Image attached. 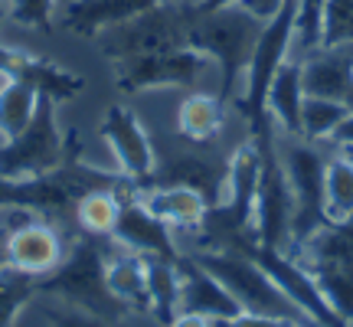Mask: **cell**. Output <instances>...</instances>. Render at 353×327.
Wrapping results in <instances>:
<instances>
[{
	"label": "cell",
	"mask_w": 353,
	"mask_h": 327,
	"mask_svg": "<svg viewBox=\"0 0 353 327\" xmlns=\"http://www.w3.org/2000/svg\"><path fill=\"white\" fill-rule=\"evenodd\" d=\"M200 10V7H196ZM262 20H255L249 10L236 7H219V10H200L190 30V46L210 56V63L219 72V95L232 105L239 95L249 59L255 52V43L262 37Z\"/></svg>",
	"instance_id": "cell-1"
},
{
	"label": "cell",
	"mask_w": 353,
	"mask_h": 327,
	"mask_svg": "<svg viewBox=\"0 0 353 327\" xmlns=\"http://www.w3.org/2000/svg\"><path fill=\"white\" fill-rule=\"evenodd\" d=\"M196 13H200L196 0H161L151 10L138 13V17L95 37L99 52L108 63H125V59H138V56L190 46V30H193Z\"/></svg>",
	"instance_id": "cell-2"
},
{
	"label": "cell",
	"mask_w": 353,
	"mask_h": 327,
	"mask_svg": "<svg viewBox=\"0 0 353 327\" xmlns=\"http://www.w3.org/2000/svg\"><path fill=\"white\" fill-rule=\"evenodd\" d=\"M196 262L232 295V301L242 311H259V315H278L291 321H304L298 308L285 298V291L275 285L252 249H190Z\"/></svg>",
	"instance_id": "cell-3"
},
{
	"label": "cell",
	"mask_w": 353,
	"mask_h": 327,
	"mask_svg": "<svg viewBox=\"0 0 353 327\" xmlns=\"http://www.w3.org/2000/svg\"><path fill=\"white\" fill-rule=\"evenodd\" d=\"M114 66V88L125 95H141V92H157V88H210L216 82L219 92V72L210 63V56H203L193 46H180L170 52H154V56H138Z\"/></svg>",
	"instance_id": "cell-4"
},
{
	"label": "cell",
	"mask_w": 353,
	"mask_h": 327,
	"mask_svg": "<svg viewBox=\"0 0 353 327\" xmlns=\"http://www.w3.org/2000/svg\"><path fill=\"white\" fill-rule=\"evenodd\" d=\"M278 164L285 170L291 193H294V236H291V252L298 249L311 232L327 223L324 216V164L327 151L324 144H311L304 138H285L278 135ZM288 252V255H291Z\"/></svg>",
	"instance_id": "cell-5"
},
{
	"label": "cell",
	"mask_w": 353,
	"mask_h": 327,
	"mask_svg": "<svg viewBox=\"0 0 353 327\" xmlns=\"http://www.w3.org/2000/svg\"><path fill=\"white\" fill-rule=\"evenodd\" d=\"M59 105L39 99L33 121L17 138L0 144V177L7 180H37L50 177L65 164V135L59 128Z\"/></svg>",
	"instance_id": "cell-6"
},
{
	"label": "cell",
	"mask_w": 353,
	"mask_h": 327,
	"mask_svg": "<svg viewBox=\"0 0 353 327\" xmlns=\"http://www.w3.org/2000/svg\"><path fill=\"white\" fill-rule=\"evenodd\" d=\"M99 141L112 157V167L121 177L134 180L141 187H148L157 167V148L151 141V131L141 121V115L125 105V101H112L99 121Z\"/></svg>",
	"instance_id": "cell-7"
},
{
	"label": "cell",
	"mask_w": 353,
	"mask_h": 327,
	"mask_svg": "<svg viewBox=\"0 0 353 327\" xmlns=\"http://www.w3.org/2000/svg\"><path fill=\"white\" fill-rule=\"evenodd\" d=\"M259 144V141H255ZM278 138L272 144H262L265 164H262V180H259V197H255V213H252V236L259 249L272 252H291V236H294V193H291L285 170L278 164L275 151Z\"/></svg>",
	"instance_id": "cell-8"
},
{
	"label": "cell",
	"mask_w": 353,
	"mask_h": 327,
	"mask_svg": "<svg viewBox=\"0 0 353 327\" xmlns=\"http://www.w3.org/2000/svg\"><path fill=\"white\" fill-rule=\"evenodd\" d=\"M69 242L72 236L63 229L59 219L33 213L7 232V265L20 275L43 281L65 262Z\"/></svg>",
	"instance_id": "cell-9"
},
{
	"label": "cell",
	"mask_w": 353,
	"mask_h": 327,
	"mask_svg": "<svg viewBox=\"0 0 353 327\" xmlns=\"http://www.w3.org/2000/svg\"><path fill=\"white\" fill-rule=\"evenodd\" d=\"M187 148H174L164 157L157 154V167H154L151 184H176V187H190L203 193L206 200L219 206L226 197V174H229V157L210 154V144H190Z\"/></svg>",
	"instance_id": "cell-10"
},
{
	"label": "cell",
	"mask_w": 353,
	"mask_h": 327,
	"mask_svg": "<svg viewBox=\"0 0 353 327\" xmlns=\"http://www.w3.org/2000/svg\"><path fill=\"white\" fill-rule=\"evenodd\" d=\"M141 203L151 210L161 223L176 236V242L183 236H200L213 203L203 193L190 187H176V184H148L141 187Z\"/></svg>",
	"instance_id": "cell-11"
},
{
	"label": "cell",
	"mask_w": 353,
	"mask_h": 327,
	"mask_svg": "<svg viewBox=\"0 0 353 327\" xmlns=\"http://www.w3.org/2000/svg\"><path fill=\"white\" fill-rule=\"evenodd\" d=\"M229 125V101L216 88H187L174 108V135L190 144H216Z\"/></svg>",
	"instance_id": "cell-12"
},
{
	"label": "cell",
	"mask_w": 353,
	"mask_h": 327,
	"mask_svg": "<svg viewBox=\"0 0 353 327\" xmlns=\"http://www.w3.org/2000/svg\"><path fill=\"white\" fill-rule=\"evenodd\" d=\"M121 249H131L144 259H180V242L157 216L141 203V197L125 203L121 223L114 229V239Z\"/></svg>",
	"instance_id": "cell-13"
},
{
	"label": "cell",
	"mask_w": 353,
	"mask_h": 327,
	"mask_svg": "<svg viewBox=\"0 0 353 327\" xmlns=\"http://www.w3.org/2000/svg\"><path fill=\"white\" fill-rule=\"evenodd\" d=\"M105 285L128 315H151L148 259L144 255L121 249L118 242L108 239V246H105Z\"/></svg>",
	"instance_id": "cell-14"
},
{
	"label": "cell",
	"mask_w": 353,
	"mask_h": 327,
	"mask_svg": "<svg viewBox=\"0 0 353 327\" xmlns=\"http://www.w3.org/2000/svg\"><path fill=\"white\" fill-rule=\"evenodd\" d=\"M176 265H180V311L203 315V317H210V321H216V324H219V321H229L232 315L242 311L239 304L232 301V295H229L193 255L180 252Z\"/></svg>",
	"instance_id": "cell-15"
},
{
	"label": "cell",
	"mask_w": 353,
	"mask_h": 327,
	"mask_svg": "<svg viewBox=\"0 0 353 327\" xmlns=\"http://www.w3.org/2000/svg\"><path fill=\"white\" fill-rule=\"evenodd\" d=\"M161 0H63L59 23L76 37H101L105 30L151 10Z\"/></svg>",
	"instance_id": "cell-16"
},
{
	"label": "cell",
	"mask_w": 353,
	"mask_h": 327,
	"mask_svg": "<svg viewBox=\"0 0 353 327\" xmlns=\"http://www.w3.org/2000/svg\"><path fill=\"white\" fill-rule=\"evenodd\" d=\"M301 108H304V79L301 59H288L268 86L265 95V115L278 135L301 138Z\"/></svg>",
	"instance_id": "cell-17"
},
{
	"label": "cell",
	"mask_w": 353,
	"mask_h": 327,
	"mask_svg": "<svg viewBox=\"0 0 353 327\" xmlns=\"http://www.w3.org/2000/svg\"><path fill=\"white\" fill-rule=\"evenodd\" d=\"M304 95L343 101L353 88V52L347 50H314L301 56Z\"/></svg>",
	"instance_id": "cell-18"
},
{
	"label": "cell",
	"mask_w": 353,
	"mask_h": 327,
	"mask_svg": "<svg viewBox=\"0 0 353 327\" xmlns=\"http://www.w3.org/2000/svg\"><path fill=\"white\" fill-rule=\"evenodd\" d=\"M324 216L327 223L353 219V157L330 148L324 164Z\"/></svg>",
	"instance_id": "cell-19"
},
{
	"label": "cell",
	"mask_w": 353,
	"mask_h": 327,
	"mask_svg": "<svg viewBox=\"0 0 353 327\" xmlns=\"http://www.w3.org/2000/svg\"><path fill=\"white\" fill-rule=\"evenodd\" d=\"M39 108V92L23 79L10 76L0 86V144L17 138Z\"/></svg>",
	"instance_id": "cell-20"
},
{
	"label": "cell",
	"mask_w": 353,
	"mask_h": 327,
	"mask_svg": "<svg viewBox=\"0 0 353 327\" xmlns=\"http://www.w3.org/2000/svg\"><path fill=\"white\" fill-rule=\"evenodd\" d=\"M350 115V108L337 99H317V95H304L301 108V138L311 144H324L330 148V141L337 135V128L343 125V118Z\"/></svg>",
	"instance_id": "cell-21"
},
{
	"label": "cell",
	"mask_w": 353,
	"mask_h": 327,
	"mask_svg": "<svg viewBox=\"0 0 353 327\" xmlns=\"http://www.w3.org/2000/svg\"><path fill=\"white\" fill-rule=\"evenodd\" d=\"M314 275L317 288L324 291L330 311L341 317L343 324L353 321V268L350 265H304Z\"/></svg>",
	"instance_id": "cell-22"
},
{
	"label": "cell",
	"mask_w": 353,
	"mask_h": 327,
	"mask_svg": "<svg viewBox=\"0 0 353 327\" xmlns=\"http://www.w3.org/2000/svg\"><path fill=\"white\" fill-rule=\"evenodd\" d=\"M39 288L37 278H26L13 268L0 272V327H17V321L33 304V291Z\"/></svg>",
	"instance_id": "cell-23"
},
{
	"label": "cell",
	"mask_w": 353,
	"mask_h": 327,
	"mask_svg": "<svg viewBox=\"0 0 353 327\" xmlns=\"http://www.w3.org/2000/svg\"><path fill=\"white\" fill-rule=\"evenodd\" d=\"M327 0H294V59L321 50Z\"/></svg>",
	"instance_id": "cell-24"
},
{
	"label": "cell",
	"mask_w": 353,
	"mask_h": 327,
	"mask_svg": "<svg viewBox=\"0 0 353 327\" xmlns=\"http://www.w3.org/2000/svg\"><path fill=\"white\" fill-rule=\"evenodd\" d=\"M63 0H7V20L23 30H46Z\"/></svg>",
	"instance_id": "cell-25"
},
{
	"label": "cell",
	"mask_w": 353,
	"mask_h": 327,
	"mask_svg": "<svg viewBox=\"0 0 353 327\" xmlns=\"http://www.w3.org/2000/svg\"><path fill=\"white\" fill-rule=\"evenodd\" d=\"M43 315H46V327H118L121 321H108V317H99L92 311H82V308H72V304L63 301H46L39 304Z\"/></svg>",
	"instance_id": "cell-26"
},
{
	"label": "cell",
	"mask_w": 353,
	"mask_h": 327,
	"mask_svg": "<svg viewBox=\"0 0 353 327\" xmlns=\"http://www.w3.org/2000/svg\"><path fill=\"white\" fill-rule=\"evenodd\" d=\"M301 321H291V317H278V315H259V311H239L229 321H219L216 327H298Z\"/></svg>",
	"instance_id": "cell-27"
},
{
	"label": "cell",
	"mask_w": 353,
	"mask_h": 327,
	"mask_svg": "<svg viewBox=\"0 0 353 327\" xmlns=\"http://www.w3.org/2000/svg\"><path fill=\"white\" fill-rule=\"evenodd\" d=\"M161 327H216V321H210V317H203V315H193V311H176Z\"/></svg>",
	"instance_id": "cell-28"
},
{
	"label": "cell",
	"mask_w": 353,
	"mask_h": 327,
	"mask_svg": "<svg viewBox=\"0 0 353 327\" xmlns=\"http://www.w3.org/2000/svg\"><path fill=\"white\" fill-rule=\"evenodd\" d=\"M330 148H341V151H353V112L343 118V125L337 128V135L330 141Z\"/></svg>",
	"instance_id": "cell-29"
},
{
	"label": "cell",
	"mask_w": 353,
	"mask_h": 327,
	"mask_svg": "<svg viewBox=\"0 0 353 327\" xmlns=\"http://www.w3.org/2000/svg\"><path fill=\"white\" fill-rule=\"evenodd\" d=\"M343 105H347V108H350V112H353V88H350V92H347V99H343Z\"/></svg>",
	"instance_id": "cell-30"
},
{
	"label": "cell",
	"mask_w": 353,
	"mask_h": 327,
	"mask_svg": "<svg viewBox=\"0 0 353 327\" xmlns=\"http://www.w3.org/2000/svg\"><path fill=\"white\" fill-rule=\"evenodd\" d=\"M298 327H324V324H317V321H301Z\"/></svg>",
	"instance_id": "cell-31"
},
{
	"label": "cell",
	"mask_w": 353,
	"mask_h": 327,
	"mask_svg": "<svg viewBox=\"0 0 353 327\" xmlns=\"http://www.w3.org/2000/svg\"><path fill=\"white\" fill-rule=\"evenodd\" d=\"M0 17H7V3L3 0H0Z\"/></svg>",
	"instance_id": "cell-32"
},
{
	"label": "cell",
	"mask_w": 353,
	"mask_h": 327,
	"mask_svg": "<svg viewBox=\"0 0 353 327\" xmlns=\"http://www.w3.org/2000/svg\"><path fill=\"white\" fill-rule=\"evenodd\" d=\"M337 151H341V148H337ZM347 154H350V157H353V151H347Z\"/></svg>",
	"instance_id": "cell-33"
},
{
	"label": "cell",
	"mask_w": 353,
	"mask_h": 327,
	"mask_svg": "<svg viewBox=\"0 0 353 327\" xmlns=\"http://www.w3.org/2000/svg\"><path fill=\"white\" fill-rule=\"evenodd\" d=\"M347 327H353V321H350V324H347Z\"/></svg>",
	"instance_id": "cell-34"
},
{
	"label": "cell",
	"mask_w": 353,
	"mask_h": 327,
	"mask_svg": "<svg viewBox=\"0 0 353 327\" xmlns=\"http://www.w3.org/2000/svg\"><path fill=\"white\" fill-rule=\"evenodd\" d=\"M3 3H7V0H3Z\"/></svg>",
	"instance_id": "cell-35"
}]
</instances>
